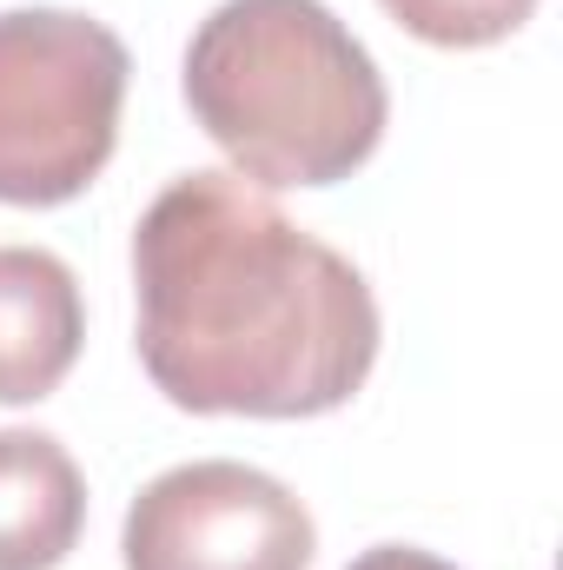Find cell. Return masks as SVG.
<instances>
[{
    "instance_id": "2",
    "label": "cell",
    "mask_w": 563,
    "mask_h": 570,
    "mask_svg": "<svg viewBox=\"0 0 563 570\" xmlns=\"http://www.w3.org/2000/svg\"><path fill=\"white\" fill-rule=\"evenodd\" d=\"M186 107L253 186H338L392 120L365 40L325 0H226L186 47Z\"/></svg>"
},
{
    "instance_id": "4",
    "label": "cell",
    "mask_w": 563,
    "mask_h": 570,
    "mask_svg": "<svg viewBox=\"0 0 563 570\" xmlns=\"http://www.w3.org/2000/svg\"><path fill=\"white\" fill-rule=\"evenodd\" d=\"M120 551L127 570H312L318 524L273 471L199 458L134 498Z\"/></svg>"
},
{
    "instance_id": "5",
    "label": "cell",
    "mask_w": 563,
    "mask_h": 570,
    "mask_svg": "<svg viewBox=\"0 0 563 570\" xmlns=\"http://www.w3.org/2000/svg\"><path fill=\"white\" fill-rule=\"evenodd\" d=\"M87 338L80 279L47 246H0V405L60 392Z\"/></svg>"
},
{
    "instance_id": "3",
    "label": "cell",
    "mask_w": 563,
    "mask_h": 570,
    "mask_svg": "<svg viewBox=\"0 0 563 570\" xmlns=\"http://www.w3.org/2000/svg\"><path fill=\"white\" fill-rule=\"evenodd\" d=\"M127 73L120 33L93 13H0V206H67L107 173Z\"/></svg>"
},
{
    "instance_id": "7",
    "label": "cell",
    "mask_w": 563,
    "mask_h": 570,
    "mask_svg": "<svg viewBox=\"0 0 563 570\" xmlns=\"http://www.w3.org/2000/svg\"><path fill=\"white\" fill-rule=\"evenodd\" d=\"M378 7L431 47H491L537 13V0H378Z\"/></svg>"
},
{
    "instance_id": "6",
    "label": "cell",
    "mask_w": 563,
    "mask_h": 570,
    "mask_svg": "<svg viewBox=\"0 0 563 570\" xmlns=\"http://www.w3.org/2000/svg\"><path fill=\"white\" fill-rule=\"evenodd\" d=\"M87 531V478L53 431H0V570H53Z\"/></svg>"
},
{
    "instance_id": "1",
    "label": "cell",
    "mask_w": 563,
    "mask_h": 570,
    "mask_svg": "<svg viewBox=\"0 0 563 570\" xmlns=\"http://www.w3.org/2000/svg\"><path fill=\"white\" fill-rule=\"evenodd\" d=\"M146 379L199 419H325L378 365L365 273L239 173H179L134 233Z\"/></svg>"
},
{
    "instance_id": "8",
    "label": "cell",
    "mask_w": 563,
    "mask_h": 570,
    "mask_svg": "<svg viewBox=\"0 0 563 570\" xmlns=\"http://www.w3.org/2000/svg\"><path fill=\"white\" fill-rule=\"evenodd\" d=\"M345 570H457V564L431 558V551H418V544H372L365 558H352Z\"/></svg>"
}]
</instances>
